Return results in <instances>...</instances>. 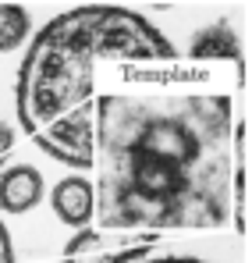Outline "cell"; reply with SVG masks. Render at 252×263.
<instances>
[{
	"instance_id": "1",
	"label": "cell",
	"mask_w": 252,
	"mask_h": 263,
	"mask_svg": "<svg viewBox=\"0 0 252 263\" xmlns=\"http://www.w3.org/2000/svg\"><path fill=\"white\" fill-rule=\"evenodd\" d=\"M227 92H107L96 103L100 231L224 228L235 192Z\"/></svg>"
},
{
	"instance_id": "2",
	"label": "cell",
	"mask_w": 252,
	"mask_h": 263,
	"mask_svg": "<svg viewBox=\"0 0 252 263\" xmlns=\"http://www.w3.org/2000/svg\"><path fill=\"white\" fill-rule=\"evenodd\" d=\"M103 57L174 61V46L135 11L75 7L32 40L18 71V118L29 139L68 167H96L92 71Z\"/></svg>"
},
{
	"instance_id": "3",
	"label": "cell",
	"mask_w": 252,
	"mask_h": 263,
	"mask_svg": "<svg viewBox=\"0 0 252 263\" xmlns=\"http://www.w3.org/2000/svg\"><path fill=\"white\" fill-rule=\"evenodd\" d=\"M43 199V175L29 164H18L0 175V206L11 214H29Z\"/></svg>"
},
{
	"instance_id": "4",
	"label": "cell",
	"mask_w": 252,
	"mask_h": 263,
	"mask_svg": "<svg viewBox=\"0 0 252 263\" xmlns=\"http://www.w3.org/2000/svg\"><path fill=\"white\" fill-rule=\"evenodd\" d=\"M92 206H96V199H92V185L85 178H64L53 189V210L71 228H79L92 217Z\"/></svg>"
},
{
	"instance_id": "5",
	"label": "cell",
	"mask_w": 252,
	"mask_h": 263,
	"mask_svg": "<svg viewBox=\"0 0 252 263\" xmlns=\"http://www.w3.org/2000/svg\"><path fill=\"white\" fill-rule=\"evenodd\" d=\"M196 61H213V57H231L238 68H242V46H238V36L231 32V25H224V22H217L210 29H203L199 36H196V43L188 50Z\"/></svg>"
},
{
	"instance_id": "6",
	"label": "cell",
	"mask_w": 252,
	"mask_h": 263,
	"mask_svg": "<svg viewBox=\"0 0 252 263\" xmlns=\"http://www.w3.org/2000/svg\"><path fill=\"white\" fill-rule=\"evenodd\" d=\"M29 32V14L22 11V4H0V53L14 50Z\"/></svg>"
},
{
	"instance_id": "7",
	"label": "cell",
	"mask_w": 252,
	"mask_h": 263,
	"mask_svg": "<svg viewBox=\"0 0 252 263\" xmlns=\"http://www.w3.org/2000/svg\"><path fill=\"white\" fill-rule=\"evenodd\" d=\"M0 263H14V246H11V235L0 220Z\"/></svg>"
},
{
	"instance_id": "8",
	"label": "cell",
	"mask_w": 252,
	"mask_h": 263,
	"mask_svg": "<svg viewBox=\"0 0 252 263\" xmlns=\"http://www.w3.org/2000/svg\"><path fill=\"white\" fill-rule=\"evenodd\" d=\"M11 142H14V132H11L7 125H4V121H0V157L11 149Z\"/></svg>"
},
{
	"instance_id": "9",
	"label": "cell",
	"mask_w": 252,
	"mask_h": 263,
	"mask_svg": "<svg viewBox=\"0 0 252 263\" xmlns=\"http://www.w3.org/2000/svg\"><path fill=\"white\" fill-rule=\"evenodd\" d=\"M146 263H203V260H146Z\"/></svg>"
}]
</instances>
